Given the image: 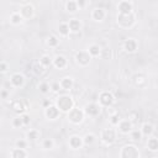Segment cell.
I'll return each instance as SVG.
<instances>
[{
    "mask_svg": "<svg viewBox=\"0 0 158 158\" xmlns=\"http://www.w3.org/2000/svg\"><path fill=\"white\" fill-rule=\"evenodd\" d=\"M120 157L121 158H138L139 157V152L137 149L136 146L133 144H127L125 146L121 152H120Z\"/></svg>",
    "mask_w": 158,
    "mask_h": 158,
    "instance_id": "7a4b0ae2",
    "label": "cell"
},
{
    "mask_svg": "<svg viewBox=\"0 0 158 158\" xmlns=\"http://www.w3.org/2000/svg\"><path fill=\"white\" fill-rule=\"evenodd\" d=\"M114 101H115V98L109 91H102L99 95V102L101 106H111L114 104Z\"/></svg>",
    "mask_w": 158,
    "mask_h": 158,
    "instance_id": "8992f818",
    "label": "cell"
},
{
    "mask_svg": "<svg viewBox=\"0 0 158 158\" xmlns=\"http://www.w3.org/2000/svg\"><path fill=\"white\" fill-rule=\"evenodd\" d=\"M118 128L122 133H128L131 132V128H132V122L130 120H121L118 122Z\"/></svg>",
    "mask_w": 158,
    "mask_h": 158,
    "instance_id": "30bf717a",
    "label": "cell"
},
{
    "mask_svg": "<svg viewBox=\"0 0 158 158\" xmlns=\"http://www.w3.org/2000/svg\"><path fill=\"white\" fill-rule=\"evenodd\" d=\"M77 4H78V6H79V7H84L85 1H84V0H78V1H77Z\"/></svg>",
    "mask_w": 158,
    "mask_h": 158,
    "instance_id": "b9f144b4",
    "label": "cell"
},
{
    "mask_svg": "<svg viewBox=\"0 0 158 158\" xmlns=\"http://www.w3.org/2000/svg\"><path fill=\"white\" fill-rule=\"evenodd\" d=\"M147 147H148L151 151H157V149H158V139L154 138V137L149 138L148 142H147Z\"/></svg>",
    "mask_w": 158,
    "mask_h": 158,
    "instance_id": "d4e9b609",
    "label": "cell"
},
{
    "mask_svg": "<svg viewBox=\"0 0 158 158\" xmlns=\"http://www.w3.org/2000/svg\"><path fill=\"white\" fill-rule=\"evenodd\" d=\"M83 143H84V141L79 136H72V137H69V146L72 148H74V149L80 148Z\"/></svg>",
    "mask_w": 158,
    "mask_h": 158,
    "instance_id": "4fadbf2b",
    "label": "cell"
},
{
    "mask_svg": "<svg viewBox=\"0 0 158 158\" xmlns=\"http://www.w3.org/2000/svg\"><path fill=\"white\" fill-rule=\"evenodd\" d=\"M26 141H23V139H19V141H16V146L19 147V148H26Z\"/></svg>",
    "mask_w": 158,
    "mask_h": 158,
    "instance_id": "f35d334b",
    "label": "cell"
},
{
    "mask_svg": "<svg viewBox=\"0 0 158 158\" xmlns=\"http://www.w3.org/2000/svg\"><path fill=\"white\" fill-rule=\"evenodd\" d=\"M44 65L41 63V62H33L32 63V72H33V74L35 75H41L43 72H44Z\"/></svg>",
    "mask_w": 158,
    "mask_h": 158,
    "instance_id": "e0dca14e",
    "label": "cell"
},
{
    "mask_svg": "<svg viewBox=\"0 0 158 158\" xmlns=\"http://www.w3.org/2000/svg\"><path fill=\"white\" fill-rule=\"evenodd\" d=\"M88 52L90 53V56H91V57H98V56L101 53V48H100V46H99V44H91V46L89 47Z\"/></svg>",
    "mask_w": 158,
    "mask_h": 158,
    "instance_id": "7402d4cb",
    "label": "cell"
},
{
    "mask_svg": "<svg viewBox=\"0 0 158 158\" xmlns=\"http://www.w3.org/2000/svg\"><path fill=\"white\" fill-rule=\"evenodd\" d=\"M90 59H91V56L86 51H79V52L75 53V60L80 65H88Z\"/></svg>",
    "mask_w": 158,
    "mask_h": 158,
    "instance_id": "5b68a950",
    "label": "cell"
},
{
    "mask_svg": "<svg viewBox=\"0 0 158 158\" xmlns=\"http://www.w3.org/2000/svg\"><path fill=\"white\" fill-rule=\"evenodd\" d=\"M12 126H14V127H21V126H25V123H23V121H22V117H21V116L15 117V118L12 120Z\"/></svg>",
    "mask_w": 158,
    "mask_h": 158,
    "instance_id": "1f68e13d",
    "label": "cell"
},
{
    "mask_svg": "<svg viewBox=\"0 0 158 158\" xmlns=\"http://www.w3.org/2000/svg\"><path fill=\"white\" fill-rule=\"evenodd\" d=\"M120 121H121V118H120V115H118V114H114V115L111 116V118H110V122H111L112 125H118Z\"/></svg>",
    "mask_w": 158,
    "mask_h": 158,
    "instance_id": "8d00e7d4",
    "label": "cell"
},
{
    "mask_svg": "<svg viewBox=\"0 0 158 158\" xmlns=\"http://www.w3.org/2000/svg\"><path fill=\"white\" fill-rule=\"evenodd\" d=\"M141 131H142V135H144V136H149V135H152V132H153V126H152L151 123L146 122V123L142 125Z\"/></svg>",
    "mask_w": 158,
    "mask_h": 158,
    "instance_id": "cb8c5ba5",
    "label": "cell"
},
{
    "mask_svg": "<svg viewBox=\"0 0 158 158\" xmlns=\"http://www.w3.org/2000/svg\"><path fill=\"white\" fill-rule=\"evenodd\" d=\"M84 112L83 110L80 109H72L69 112H68V118L72 123H80L83 120H84Z\"/></svg>",
    "mask_w": 158,
    "mask_h": 158,
    "instance_id": "3957f363",
    "label": "cell"
},
{
    "mask_svg": "<svg viewBox=\"0 0 158 158\" xmlns=\"http://www.w3.org/2000/svg\"><path fill=\"white\" fill-rule=\"evenodd\" d=\"M118 11H120V14H130V12H132V5H131V2L130 1H126V0L121 1L118 4Z\"/></svg>",
    "mask_w": 158,
    "mask_h": 158,
    "instance_id": "8fae6325",
    "label": "cell"
},
{
    "mask_svg": "<svg viewBox=\"0 0 158 158\" xmlns=\"http://www.w3.org/2000/svg\"><path fill=\"white\" fill-rule=\"evenodd\" d=\"M0 68H1L0 70H1L2 73H5V72L7 70V65H6V63H5V62H2V63L0 64Z\"/></svg>",
    "mask_w": 158,
    "mask_h": 158,
    "instance_id": "60d3db41",
    "label": "cell"
},
{
    "mask_svg": "<svg viewBox=\"0 0 158 158\" xmlns=\"http://www.w3.org/2000/svg\"><path fill=\"white\" fill-rule=\"evenodd\" d=\"M123 48H125L126 52L132 53V52L136 51V48H137V43H136V41H135L133 38H128V40L125 41V43H123Z\"/></svg>",
    "mask_w": 158,
    "mask_h": 158,
    "instance_id": "7c38bea8",
    "label": "cell"
},
{
    "mask_svg": "<svg viewBox=\"0 0 158 158\" xmlns=\"http://www.w3.org/2000/svg\"><path fill=\"white\" fill-rule=\"evenodd\" d=\"M40 62H41L44 67H49V65L53 63V60H52V58H51L49 56H42L41 59H40Z\"/></svg>",
    "mask_w": 158,
    "mask_h": 158,
    "instance_id": "f546056e",
    "label": "cell"
},
{
    "mask_svg": "<svg viewBox=\"0 0 158 158\" xmlns=\"http://www.w3.org/2000/svg\"><path fill=\"white\" fill-rule=\"evenodd\" d=\"M133 83H135L136 85H138V86H143V85H144V83H146L144 75H142V74L136 75V77H135V79H133Z\"/></svg>",
    "mask_w": 158,
    "mask_h": 158,
    "instance_id": "83f0119b",
    "label": "cell"
},
{
    "mask_svg": "<svg viewBox=\"0 0 158 158\" xmlns=\"http://www.w3.org/2000/svg\"><path fill=\"white\" fill-rule=\"evenodd\" d=\"M58 31H59V33H60L62 36H68V35H69V31H70L69 25H68L67 22H62V23L59 25V27H58Z\"/></svg>",
    "mask_w": 158,
    "mask_h": 158,
    "instance_id": "603a6c76",
    "label": "cell"
},
{
    "mask_svg": "<svg viewBox=\"0 0 158 158\" xmlns=\"http://www.w3.org/2000/svg\"><path fill=\"white\" fill-rule=\"evenodd\" d=\"M51 89H52L53 91H58V90H60L62 88H60V84H59V81H58V83H57V81H56V83H53V84L51 85Z\"/></svg>",
    "mask_w": 158,
    "mask_h": 158,
    "instance_id": "74e56055",
    "label": "cell"
},
{
    "mask_svg": "<svg viewBox=\"0 0 158 158\" xmlns=\"http://www.w3.org/2000/svg\"><path fill=\"white\" fill-rule=\"evenodd\" d=\"M38 88H40V91H41L42 94H47V93L49 91V89H51V86H49V84H48L47 81H42V83L38 85Z\"/></svg>",
    "mask_w": 158,
    "mask_h": 158,
    "instance_id": "4dcf8cb0",
    "label": "cell"
},
{
    "mask_svg": "<svg viewBox=\"0 0 158 158\" xmlns=\"http://www.w3.org/2000/svg\"><path fill=\"white\" fill-rule=\"evenodd\" d=\"M1 96H2V99H6L7 98V91L6 90H2L1 91Z\"/></svg>",
    "mask_w": 158,
    "mask_h": 158,
    "instance_id": "7bdbcfd3",
    "label": "cell"
},
{
    "mask_svg": "<svg viewBox=\"0 0 158 158\" xmlns=\"http://www.w3.org/2000/svg\"><path fill=\"white\" fill-rule=\"evenodd\" d=\"M59 111L60 110L57 107V105H49L48 107H46V116L49 120H54L59 115Z\"/></svg>",
    "mask_w": 158,
    "mask_h": 158,
    "instance_id": "ba28073f",
    "label": "cell"
},
{
    "mask_svg": "<svg viewBox=\"0 0 158 158\" xmlns=\"http://www.w3.org/2000/svg\"><path fill=\"white\" fill-rule=\"evenodd\" d=\"M67 10H68L69 12H75V11L78 10V4H77V1L69 0V1L67 2Z\"/></svg>",
    "mask_w": 158,
    "mask_h": 158,
    "instance_id": "484cf974",
    "label": "cell"
},
{
    "mask_svg": "<svg viewBox=\"0 0 158 158\" xmlns=\"http://www.w3.org/2000/svg\"><path fill=\"white\" fill-rule=\"evenodd\" d=\"M59 84H60V88H62V89H64V90H70V89L73 88V79L69 78V77H65V78H63V79L59 81Z\"/></svg>",
    "mask_w": 158,
    "mask_h": 158,
    "instance_id": "ac0fdd59",
    "label": "cell"
},
{
    "mask_svg": "<svg viewBox=\"0 0 158 158\" xmlns=\"http://www.w3.org/2000/svg\"><path fill=\"white\" fill-rule=\"evenodd\" d=\"M11 84L14 86H21L23 84V77L20 74V73H15L11 75V79H10Z\"/></svg>",
    "mask_w": 158,
    "mask_h": 158,
    "instance_id": "2e32d148",
    "label": "cell"
},
{
    "mask_svg": "<svg viewBox=\"0 0 158 158\" xmlns=\"http://www.w3.org/2000/svg\"><path fill=\"white\" fill-rule=\"evenodd\" d=\"M83 141H84L85 144H90V143H93L95 141V136L93 133H88V135H85V137H84Z\"/></svg>",
    "mask_w": 158,
    "mask_h": 158,
    "instance_id": "e575fe53",
    "label": "cell"
},
{
    "mask_svg": "<svg viewBox=\"0 0 158 158\" xmlns=\"http://www.w3.org/2000/svg\"><path fill=\"white\" fill-rule=\"evenodd\" d=\"M27 156V153L25 152V148H15L11 153V157L12 158H25Z\"/></svg>",
    "mask_w": 158,
    "mask_h": 158,
    "instance_id": "44dd1931",
    "label": "cell"
},
{
    "mask_svg": "<svg viewBox=\"0 0 158 158\" xmlns=\"http://www.w3.org/2000/svg\"><path fill=\"white\" fill-rule=\"evenodd\" d=\"M56 105H57V107H58L60 111H63V112H69V111L73 109V106H74V101H73V99H72L70 96H68V95H62V96L57 98Z\"/></svg>",
    "mask_w": 158,
    "mask_h": 158,
    "instance_id": "6da1fadb",
    "label": "cell"
},
{
    "mask_svg": "<svg viewBox=\"0 0 158 158\" xmlns=\"http://www.w3.org/2000/svg\"><path fill=\"white\" fill-rule=\"evenodd\" d=\"M91 17H93L95 21H101V20H104V17H105V11H104L102 9H95V10L93 11V14H91Z\"/></svg>",
    "mask_w": 158,
    "mask_h": 158,
    "instance_id": "ffe728a7",
    "label": "cell"
},
{
    "mask_svg": "<svg viewBox=\"0 0 158 158\" xmlns=\"http://www.w3.org/2000/svg\"><path fill=\"white\" fill-rule=\"evenodd\" d=\"M89 116H98L100 114V106L95 102H90L85 105V110H84Z\"/></svg>",
    "mask_w": 158,
    "mask_h": 158,
    "instance_id": "52a82bcc",
    "label": "cell"
},
{
    "mask_svg": "<svg viewBox=\"0 0 158 158\" xmlns=\"http://www.w3.org/2000/svg\"><path fill=\"white\" fill-rule=\"evenodd\" d=\"M43 106H44V107H48V106H49V101H48V100H44V101H43Z\"/></svg>",
    "mask_w": 158,
    "mask_h": 158,
    "instance_id": "ee69618b",
    "label": "cell"
},
{
    "mask_svg": "<svg viewBox=\"0 0 158 158\" xmlns=\"http://www.w3.org/2000/svg\"><path fill=\"white\" fill-rule=\"evenodd\" d=\"M53 64H54L56 68L63 69V68L67 65V59H65V57H63V56H56L54 59H53Z\"/></svg>",
    "mask_w": 158,
    "mask_h": 158,
    "instance_id": "9a60e30c",
    "label": "cell"
},
{
    "mask_svg": "<svg viewBox=\"0 0 158 158\" xmlns=\"http://www.w3.org/2000/svg\"><path fill=\"white\" fill-rule=\"evenodd\" d=\"M38 137H40V132L36 131V130H30V131L27 132V138H28L30 141H36Z\"/></svg>",
    "mask_w": 158,
    "mask_h": 158,
    "instance_id": "f1b7e54d",
    "label": "cell"
},
{
    "mask_svg": "<svg viewBox=\"0 0 158 158\" xmlns=\"http://www.w3.org/2000/svg\"><path fill=\"white\" fill-rule=\"evenodd\" d=\"M142 137V131H138V130H135L131 132V138L135 139V141H139Z\"/></svg>",
    "mask_w": 158,
    "mask_h": 158,
    "instance_id": "836d02e7",
    "label": "cell"
},
{
    "mask_svg": "<svg viewBox=\"0 0 158 158\" xmlns=\"http://www.w3.org/2000/svg\"><path fill=\"white\" fill-rule=\"evenodd\" d=\"M53 141L51 139V138H47V139H44L43 141V148L44 149H51V148H53Z\"/></svg>",
    "mask_w": 158,
    "mask_h": 158,
    "instance_id": "d590c367",
    "label": "cell"
},
{
    "mask_svg": "<svg viewBox=\"0 0 158 158\" xmlns=\"http://www.w3.org/2000/svg\"><path fill=\"white\" fill-rule=\"evenodd\" d=\"M11 109H12L15 112H19V114H21V112H23V111L26 110V107H25L22 100H14V101L11 102Z\"/></svg>",
    "mask_w": 158,
    "mask_h": 158,
    "instance_id": "5bb4252c",
    "label": "cell"
},
{
    "mask_svg": "<svg viewBox=\"0 0 158 158\" xmlns=\"http://www.w3.org/2000/svg\"><path fill=\"white\" fill-rule=\"evenodd\" d=\"M21 117H22V121H23L25 125H28V123H30V117H28V115L23 114V115H21Z\"/></svg>",
    "mask_w": 158,
    "mask_h": 158,
    "instance_id": "ab89813d",
    "label": "cell"
},
{
    "mask_svg": "<svg viewBox=\"0 0 158 158\" xmlns=\"http://www.w3.org/2000/svg\"><path fill=\"white\" fill-rule=\"evenodd\" d=\"M58 38L56 37V36H51V37H48V41H47V43H48V46L49 47H56L57 44H58Z\"/></svg>",
    "mask_w": 158,
    "mask_h": 158,
    "instance_id": "d6a6232c",
    "label": "cell"
},
{
    "mask_svg": "<svg viewBox=\"0 0 158 158\" xmlns=\"http://www.w3.org/2000/svg\"><path fill=\"white\" fill-rule=\"evenodd\" d=\"M20 14H21L22 17H25V19L32 17V15H33V6L30 5V4L23 5V6L21 7V10H20Z\"/></svg>",
    "mask_w": 158,
    "mask_h": 158,
    "instance_id": "9c48e42d",
    "label": "cell"
},
{
    "mask_svg": "<svg viewBox=\"0 0 158 158\" xmlns=\"http://www.w3.org/2000/svg\"><path fill=\"white\" fill-rule=\"evenodd\" d=\"M10 20H11V22H12L14 25H19V23H21V21H22V15H21V14L15 12V14H12V15H11Z\"/></svg>",
    "mask_w": 158,
    "mask_h": 158,
    "instance_id": "4316f807",
    "label": "cell"
},
{
    "mask_svg": "<svg viewBox=\"0 0 158 158\" xmlns=\"http://www.w3.org/2000/svg\"><path fill=\"white\" fill-rule=\"evenodd\" d=\"M68 25H69L70 31H73V32H78V31L81 28V22H80L78 19H72V20H69Z\"/></svg>",
    "mask_w": 158,
    "mask_h": 158,
    "instance_id": "d6986e66",
    "label": "cell"
},
{
    "mask_svg": "<svg viewBox=\"0 0 158 158\" xmlns=\"http://www.w3.org/2000/svg\"><path fill=\"white\" fill-rule=\"evenodd\" d=\"M100 137H101V141L104 143L111 144L115 141V138H116V132H115L114 128H105V130H102Z\"/></svg>",
    "mask_w": 158,
    "mask_h": 158,
    "instance_id": "277c9868",
    "label": "cell"
}]
</instances>
